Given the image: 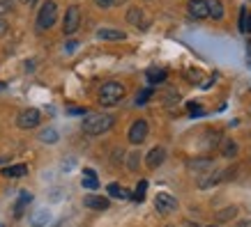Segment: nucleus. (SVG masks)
Instances as JSON below:
<instances>
[{
    "instance_id": "2f4dec72",
    "label": "nucleus",
    "mask_w": 251,
    "mask_h": 227,
    "mask_svg": "<svg viewBox=\"0 0 251 227\" xmlns=\"http://www.w3.org/2000/svg\"><path fill=\"white\" fill-rule=\"evenodd\" d=\"M5 32H7V21H5V19L0 16V37H2Z\"/></svg>"
},
{
    "instance_id": "58836bf2",
    "label": "nucleus",
    "mask_w": 251,
    "mask_h": 227,
    "mask_svg": "<svg viewBox=\"0 0 251 227\" xmlns=\"http://www.w3.org/2000/svg\"><path fill=\"white\" fill-rule=\"evenodd\" d=\"M249 90H251V85H249Z\"/></svg>"
},
{
    "instance_id": "393cba45",
    "label": "nucleus",
    "mask_w": 251,
    "mask_h": 227,
    "mask_svg": "<svg viewBox=\"0 0 251 227\" xmlns=\"http://www.w3.org/2000/svg\"><path fill=\"white\" fill-rule=\"evenodd\" d=\"M145 188H148V182H141L136 186V193H134V200H136V202H141L145 197Z\"/></svg>"
},
{
    "instance_id": "6ab92c4d",
    "label": "nucleus",
    "mask_w": 251,
    "mask_h": 227,
    "mask_svg": "<svg viewBox=\"0 0 251 227\" xmlns=\"http://www.w3.org/2000/svg\"><path fill=\"white\" fill-rule=\"evenodd\" d=\"M207 9H210L212 19H221V16H224V5H221V0H207Z\"/></svg>"
},
{
    "instance_id": "aec40b11",
    "label": "nucleus",
    "mask_w": 251,
    "mask_h": 227,
    "mask_svg": "<svg viewBox=\"0 0 251 227\" xmlns=\"http://www.w3.org/2000/svg\"><path fill=\"white\" fill-rule=\"evenodd\" d=\"M49 218H51V216H49V211L44 209V211H37V213H35L30 223H32V227H44L46 223H49Z\"/></svg>"
},
{
    "instance_id": "6e6552de",
    "label": "nucleus",
    "mask_w": 251,
    "mask_h": 227,
    "mask_svg": "<svg viewBox=\"0 0 251 227\" xmlns=\"http://www.w3.org/2000/svg\"><path fill=\"white\" fill-rule=\"evenodd\" d=\"M164 159H166V149L164 147H152V149L148 151V156H145V163H148V167H159L161 163H164Z\"/></svg>"
},
{
    "instance_id": "ddd939ff",
    "label": "nucleus",
    "mask_w": 251,
    "mask_h": 227,
    "mask_svg": "<svg viewBox=\"0 0 251 227\" xmlns=\"http://www.w3.org/2000/svg\"><path fill=\"white\" fill-rule=\"evenodd\" d=\"M83 188H88V190H95L99 186V182H97V174H95V170H90V167H85L83 170Z\"/></svg>"
},
{
    "instance_id": "7c9ffc66",
    "label": "nucleus",
    "mask_w": 251,
    "mask_h": 227,
    "mask_svg": "<svg viewBox=\"0 0 251 227\" xmlns=\"http://www.w3.org/2000/svg\"><path fill=\"white\" fill-rule=\"evenodd\" d=\"M69 115H88L85 108H69Z\"/></svg>"
},
{
    "instance_id": "0eeeda50",
    "label": "nucleus",
    "mask_w": 251,
    "mask_h": 227,
    "mask_svg": "<svg viewBox=\"0 0 251 227\" xmlns=\"http://www.w3.org/2000/svg\"><path fill=\"white\" fill-rule=\"evenodd\" d=\"M154 206H157V211L159 213H171L177 209V200L171 197L168 193H159V195L154 197Z\"/></svg>"
},
{
    "instance_id": "c9c22d12",
    "label": "nucleus",
    "mask_w": 251,
    "mask_h": 227,
    "mask_svg": "<svg viewBox=\"0 0 251 227\" xmlns=\"http://www.w3.org/2000/svg\"><path fill=\"white\" fill-rule=\"evenodd\" d=\"M5 90H7V85H5V83H0V92H5Z\"/></svg>"
},
{
    "instance_id": "c85d7f7f",
    "label": "nucleus",
    "mask_w": 251,
    "mask_h": 227,
    "mask_svg": "<svg viewBox=\"0 0 251 227\" xmlns=\"http://www.w3.org/2000/svg\"><path fill=\"white\" fill-rule=\"evenodd\" d=\"M189 113H191V117H201V115H203V108L196 106V103H189Z\"/></svg>"
},
{
    "instance_id": "412c9836",
    "label": "nucleus",
    "mask_w": 251,
    "mask_h": 227,
    "mask_svg": "<svg viewBox=\"0 0 251 227\" xmlns=\"http://www.w3.org/2000/svg\"><path fill=\"white\" fill-rule=\"evenodd\" d=\"M39 140H42V143H49V144L58 143V131L55 129H44L42 133H39Z\"/></svg>"
},
{
    "instance_id": "4468645a",
    "label": "nucleus",
    "mask_w": 251,
    "mask_h": 227,
    "mask_svg": "<svg viewBox=\"0 0 251 227\" xmlns=\"http://www.w3.org/2000/svg\"><path fill=\"white\" fill-rule=\"evenodd\" d=\"M148 81L150 83H164L166 81V69H161V67H150L148 69Z\"/></svg>"
},
{
    "instance_id": "e433bc0d",
    "label": "nucleus",
    "mask_w": 251,
    "mask_h": 227,
    "mask_svg": "<svg viewBox=\"0 0 251 227\" xmlns=\"http://www.w3.org/2000/svg\"><path fill=\"white\" fill-rule=\"evenodd\" d=\"M184 225H187V227H198L196 223H184Z\"/></svg>"
},
{
    "instance_id": "7ed1b4c3",
    "label": "nucleus",
    "mask_w": 251,
    "mask_h": 227,
    "mask_svg": "<svg viewBox=\"0 0 251 227\" xmlns=\"http://www.w3.org/2000/svg\"><path fill=\"white\" fill-rule=\"evenodd\" d=\"M58 21V5L53 0H46L44 5L39 7V14H37V28L39 30H49L53 23Z\"/></svg>"
},
{
    "instance_id": "dca6fc26",
    "label": "nucleus",
    "mask_w": 251,
    "mask_h": 227,
    "mask_svg": "<svg viewBox=\"0 0 251 227\" xmlns=\"http://www.w3.org/2000/svg\"><path fill=\"white\" fill-rule=\"evenodd\" d=\"M189 167L196 172H207V170H212V159H194L189 161Z\"/></svg>"
},
{
    "instance_id": "a878e982",
    "label": "nucleus",
    "mask_w": 251,
    "mask_h": 227,
    "mask_svg": "<svg viewBox=\"0 0 251 227\" xmlns=\"http://www.w3.org/2000/svg\"><path fill=\"white\" fill-rule=\"evenodd\" d=\"M138 163H141V159H138V151H131V154H129V161H127L129 170H138Z\"/></svg>"
},
{
    "instance_id": "f704fd0d",
    "label": "nucleus",
    "mask_w": 251,
    "mask_h": 227,
    "mask_svg": "<svg viewBox=\"0 0 251 227\" xmlns=\"http://www.w3.org/2000/svg\"><path fill=\"white\" fill-rule=\"evenodd\" d=\"M237 227H251V220H240V223H237Z\"/></svg>"
},
{
    "instance_id": "72a5a7b5",
    "label": "nucleus",
    "mask_w": 251,
    "mask_h": 227,
    "mask_svg": "<svg viewBox=\"0 0 251 227\" xmlns=\"http://www.w3.org/2000/svg\"><path fill=\"white\" fill-rule=\"evenodd\" d=\"M247 67L251 69V39H249V44H247Z\"/></svg>"
},
{
    "instance_id": "cd10ccee",
    "label": "nucleus",
    "mask_w": 251,
    "mask_h": 227,
    "mask_svg": "<svg viewBox=\"0 0 251 227\" xmlns=\"http://www.w3.org/2000/svg\"><path fill=\"white\" fill-rule=\"evenodd\" d=\"M150 97H152V90H143L136 97V103H138V106H143V103H148V99H150Z\"/></svg>"
},
{
    "instance_id": "9b49d317",
    "label": "nucleus",
    "mask_w": 251,
    "mask_h": 227,
    "mask_svg": "<svg viewBox=\"0 0 251 227\" xmlns=\"http://www.w3.org/2000/svg\"><path fill=\"white\" fill-rule=\"evenodd\" d=\"M83 205L88 206V209H95V211H104V209H108V200L106 197H99V195H85Z\"/></svg>"
},
{
    "instance_id": "f3484780",
    "label": "nucleus",
    "mask_w": 251,
    "mask_h": 227,
    "mask_svg": "<svg viewBox=\"0 0 251 227\" xmlns=\"http://www.w3.org/2000/svg\"><path fill=\"white\" fill-rule=\"evenodd\" d=\"M221 154H224L226 159H235L237 156V143L235 140H224V144H221Z\"/></svg>"
},
{
    "instance_id": "2eb2a0df",
    "label": "nucleus",
    "mask_w": 251,
    "mask_h": 227,
    "mask_svg": "<svg viewBox=\"0 0 251 227\" xmlns=\"http://www.w3.org/2000/svg\"><path fill=\"white\" fill-rule=\"evenodd\" d=\"M0 172L5 174V177H25V174H28V165H23V163H19V165L2 167Z\"/></svg>"
},
{
    "instance_id": "4c0bfd02",
    "label": "nucleus",
    "mask_w": 251,
    "mask_h": 227,
    "mask_svg": "<svg viewBox=\"0 0 251 227\" xmlns=\"http://www.w3.org/2000/svg\"><path fill=\"white\" fill-rule=\"evenodd\" d=\"M21 2H30V0H21Z\"/></svg>"
},
{
    "instance_id": "a211bd4d",
    "label": "nucleus",
    "mask_w": 251,
    "mask_h": 227,
    "mask_svg": "<svg viewBox=\"0 0 251 227\" xmlns=\"http://www.w3.org/2000/svg\"><path fill=\"white\" fill-rule=\"evenodd\" d=\"M108 195L118 197V200H127V197H129V190H125L120 184H108Z\"/></svg>"
},
{
    "instance_id": "9d476101",
    "label": "nucleus",
    "mask_w": 251,
    "mask_h": 227,
    "mask_svg": "<svg viewBox=\"0 0 251 227\" xmlns=\"http://www.w3.org/2000/svg\"><path fill=\"white\" fill-rule=\"evenodd\" d=\"M224 177H226V174H224V170H207V177H201V179H198V186H201V188L217 186Z\"/></svg>"
},
{
    "instance_id": "20e7f679",
    "label": "nucleus",
    "mask_w": 251,
    "mask_h": 227,
    "mask_svg": "<svg viewBox=\"0 0 251 227\" xmlns=\"http://www.w3.org/2000/svg\"><path fill=\"white\" fill-rule=\"evenodd\" d=\"M39 122H42V113L37 108H28L16 117V126L19 129H35V126H39Z\"/></svg>"
},
{
    "instance_id": "423d86ee",
    "label": "nucleus",
    "mask_w": 251,
    "mask_h": 227,
    "mask_svg": "<svg viewBox=\"0 0 251 227\" xmlns=\"http://www.w3.org/2000/svg\"><path fill=\"white\" fill-rule=\"evenodd\" d=\"M148 122L145 120H136L134 124L129 126V143L131 144H141V143H145V138H148Z\"/></svg>"
},
{
    "instance_id": "ea45409f",
    "label": "nucleus",
    "mask_w": 251,
    "mask_h": 227,
    "mask_svg": "<svg viewBox=\"0 0 251 227\" xmlns=\"http://www.w3.org/2000/svg\"><path fill=\"white\" fill-rule=\"evenodd\" d=\"M249 113H251V108H249Z\"/></svg>"
},
{
    "instance_id": "b1692460",
    "label": "nucleus",
    "mask_w": 251,
    "mask_h": 227,
    "mask_svg": "<svg viewBox=\"0 0 251 227\" xmlns=\"http://www.w3.org/2000/svg\"><path fill=\"white\" fill-rule=\"evenodd\" d=\"M141 19H143V14H141V9L131 7L129 12H127V21L134 23V25H138V23H141Z\"/></svg>"
},
{
    "instance_id": "1a4fd4ad",
    "label": "nucleus",
    "mask_w": 251,
    "mask_h": 227,
    "mask_svg": "<svg viewBox=\"0 0 251 227\" xmlns=\"http://www.w3.org/2000/svg\"><path fill=\"white\" fill-rule=\"evenodd\" d=\"M189 14L194 19H207L210 9H207V0H189Z\"/></svg>"
},
{
    "instance_id": "4be33fe9",
    "label": "nucleus",
    "mask_w": 251,
    "mask_h": 227,
    "mask_svg": "<svg viewBox=\"0 0 251 227\" xmlns=\"http://www.w3.org/2000/svg\"><path fill=\"white\" fill-rule=\"evenodd\" d=\"M235 213H237V206H226L224 211H217V220H230V218H235Z\"/></svg>"
},
{
    "instance_id": "f257e3e1",
    "label": "nucleus",
    "mask_w": 251,
    "mask_h": 227,
    "mask_svg": "<svg viewBox=\"0 0 251 227\" xmlns=\"http://www.w3.org/2000/svg\"><path fill=\"white\" fill-rule=\"evenodd\" d=\"M113 115H88L83 120V131L88 136H101L108 129H113Z\"/></svg>"
},
{
    "instance_id": "bb28decb",
    "label": "nucleus",
    "mask_w": 251,
    "mask_h": 227,
    "mask_svg": "<svg viewBox=\"0 0 251 227\" xmlns=\"http://www.w3.org/2000/svg\"><path fill=\"white\" fill-rule=\"evenodd\" d=\"M12 9H14V2H12V0H0V16L12 12Z\"/></svg>"
},
{
    "instance_id": "5701e85b",
    "label": "nucleus",
    "mask_w": 251,
    "mask_h": 227,
    "mask_svg": "<svg viewBox=\"0 0 251 227\" xmlns=\"http://www.w3.org/2000/svg\"><path fill=\"white\" fill-rule=\"evenodd\" d=\"M30 200H32L30 193H21V195H19V202H16V216H21L23 209H25V205H28Z\"/></svg>"
},
{
    "instance_id": "f8f14e48",
    "label": "nucleus",
    "mask_w": 251,
    "mask_h": 227,
    "mask_svg": "<svg viewBox=\"0 0 251 227\" xmlns=\"http://www.w3.org/2000/svg\"><path fill=\"white\" fill-rule=\"evenodd\" d=\"M127 37L122 30H111V28H101V30H97V39H101V41H122V39Z\"/></svg>"
},
{
    "instance_id": "c756f323",
    "label": "nucleus",
    "mask_w": 251,
    "mask_h": 227,
    "mask_svg": "<svg viewBox=\"0 0 251 227\" xmlns=\"http://www.w3.org/2000/svg\"><path fill=\"white\" fill-rule=\"evenodd\" d=\"M242 32H251V12H249V14H247V19H244Z\"/></svg>"
},
{
    "instance_id": "f03ea898",
    "label": "nucleus",
    "mask_w": 251,
    "mask_h": 227,
    "mask_svg": "<svg viewBox=\"0 0 251 227\" xmlns=\"http://www.w3.org/2000/svg\"><path fill=\"white\" fill-rule=\"evenodd\" d=\"M122 99H125V85L113 83V81L101 85V90H99V103L101 106H115Z\"/></svg>"
},
{
    "instance_id": "473e14b6",
    "label": "nucleus",
    "mask_w": 251,
    "mask_h": 227,
    "mask_svg": "<svg viewBox=\"0 0 251 227\" xmlns=\"http://www.w3.org/2000/svg\"><path fill=\"white\" fill-rule=\"evenodd\" d=\"M95 2H97L99 7H111V5H113L115 0H95Z\"/></svg>"
},
{
    "instance_id": "39448f33",
    "label": "nucleus",
    "mask_w": 251,
    "mask_h": 227,
    "mask_svg": "<svg viewBox=\"0 0 251 227\" xmlns=\"http://www.w3.org/2000/svg\"><path fill=\"white\" fill-rule=\"evenodd\" d=\"M78 25H81V12H78L76 5H72L67 9V14H65V23H62V32L65 35H74L78 30Z\"/></svg>"
}]
</instances>
